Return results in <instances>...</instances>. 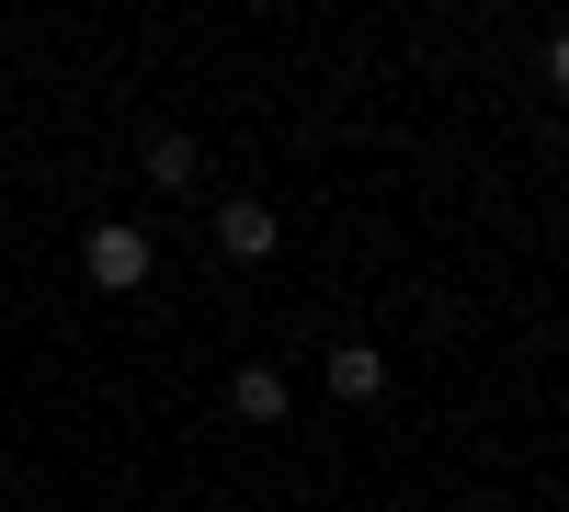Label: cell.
Here are the masks:
<instances>
[{
	"label": "cell",
	"instance_id": "1",
	"mask_svg": "<svg viewBox=\"0 0 569 512\" xmlns=\"http://www.w3.org/2000/svg\"><path fill=\"white\" fill-rule=\"evenodd\" d=\"M80 262H91V285H103V297H126V285H149V228H126V217H91V240H80Z\"/></svg>",
	"mask_w": 569,
	"mask_h": 512
},
{
	"label": "cell",
	"instance_id": "2",
	"mask_svg": "<svg viewBox=\"0 0 569 512\" xmlns=\"http://www.w3.org/2000/svg\"><path fill=\"white\" fill-rule=\"evenodd\" d=\"M217 251H228V262H262V251H273V205H262V194H228V205H217Z\"/></svg>",
	"mask_w": 569,
	"mask_h": 512
},
{
	"label": "cell",
	"instance_id": "3",
	"mask_svg": "<svg viewBox=\"0 0 569 512\" xmlns=\"http://www.w3.org/2000/svg\"><path fill=\"white\" fill-rule=\"evenodd\" d=\"M284 399L297 388H284L273 364H240V377H228V410H240V422H284Z\"/></svg>",
	"mask_w": 569,
	"mask_h": 512
},
{
	"label": "cell",
	"instance_id": "4",
	"mask_svg": "<svg viewBox=\"0 0 569 512\" xmlns=\"http://www.w3.org/2000/svg\"><path fill=\"white\" fill-rule=\"evenodd\" d=\"M376 388H388V353H376V342H342V353H330V399H376Z\"/></svg>",
	"mask_w": 569,
	"mask_h": 512
},
{
	"label": "cell",
	"instance_id": "5",
	"mask_svg": "<svg viewBox=\"0 0 569 512\" xmlns=\"http://www.w3.org/2000/svg\"><path fill=\"white\" fill-rule=\"evenodd\" d=\"M194 171H206V149H194V137H149V182H160V194H182Z\"/></svg>",
	"mask_w": 569,
	"mask_h": 512
},
{
	"label": "cell",
	"instance_id": "6",
	"mask_svg": "<svg viewBox=\"0 0 569 512\" xmlns=\"http://www.w3.org/2000/svg\"><path fill=\"white\" fill-rule=\"evenodd\" d=\"M547 80H558V91H569V23H558V34H547Z\"/></svg>",
	"mask_w": 569,
	"mask_h": 512
}]
</instances>
